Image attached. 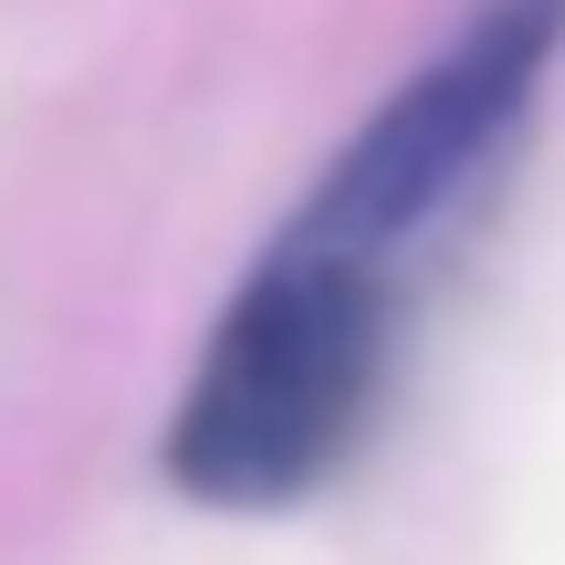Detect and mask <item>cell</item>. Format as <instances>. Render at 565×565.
I'll list each match as a JSON object with an SVG mask.
<instances>
[{
  "instance_id": "6da1fadb",
  "label": "cell",
  "mask_w": 565,
  "mask_h": 565,
  "mask_svg": "<svg viewBox=\"0 0 565 565\" xmlns=\"http://www.w3.org/2000/svg\"><path fill=\"white\" fill-rule=\"evenodd\" d=\"M387 356H398V282L273 242V263L231 294L200 345V377L168 419V482L221 513L303 503L366 440Z\"/></svg>"
},
{
  "instance_id": "7a4b0ae2",
  "label": "cell",
  "mask_w": 565,
  "mask_h": 565,
  "mask_svg": "<svg viewBox=\"0 0 565 565\" xmlns=\"http://www.w3.org/2000/svg\"><path fill=\"white\" fill-rule=\"evenodd\" d=\"M555 42H565V0H482L471 32L450 42L440 63H419V74L356 126V147L315 179V200H303V221L282 231V242L335 252V263H366V273L398 282L408 252L440 242L471 210V189L492 179V158H503V137L524 126Z\"/></svg>"
}]
</instances>
